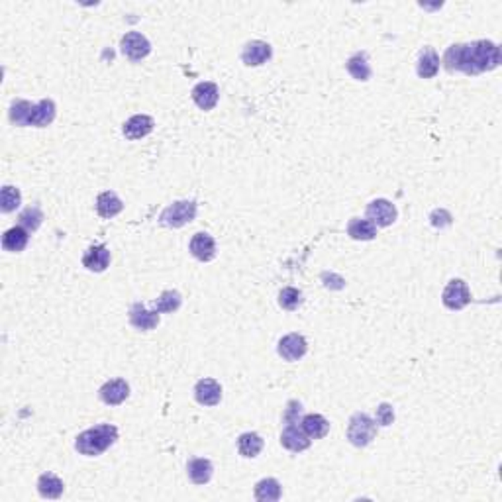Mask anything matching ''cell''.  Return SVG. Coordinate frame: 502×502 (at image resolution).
<instances>
[{
  "label": "cell",
  "instance_id": "2e32d148",
  "mask_svg": "<svg viewBox=\"0 0 502 502\" xmlns=\"http://www.w3.org/2000/svg\"><path fill=\"white\" fill-rule=\"evenodd\" d=\"M281 443L282 448H287L289 451L299 453V451L309 450L312 440H310L306 434L302 432V428H299L297 424H287L281 434Z\"/></svg>",
  "mask_w": 502,
  "mask_h": 502
},
{
  "label": "cell",
  "instance_id": "603a6c76",
  "mask_svg": "<svg viewBox=\"0 0 502 502\" xmlns=\"http://www.w3.org/2000/svg\"><path fill=\"white\" fill-rule=\"evenodd\" d=\"M28 239H30L28 229L24 228V226H14V228L4 232V236H2V247H4L6 251H10V253H20V251H24V247L28 246Z\"/></svg>",
  "mask_w": 502,
  "mask_h": 502
},
{
  "label": "cell",
  "instance_id": "d6986e66",
  "mask_svg": "<svg viewBox=\"0 0 502 502\" xmlns=\"http://www.w3.org/2000/svg\"><path fill=\"white\" fill-rule=\"evenodd\" d=\"M416 71L420 79H434L440 71V55L432 47H424L418 55Z\"/></svg>",
  "mask_w": 502,
  "mask_h": 502
},
{
  "label": "cell",
  "instance_id": "9c48e42d",
  "mask_svg": "<svg viewBox=\"0 0 502 502\" xmlns=\"http://www.w3.org/2000/svg\"><path fill=\"white\" fill-rule=\"evenodd\" d=\"M277 352H279V355L285 361H299L309 352V344H306L304 335L287 334L279 340Z\"/></svg>",
  "mask_w": 502,
  "mask_h": 502
},
{
  "label": "cell",
  "instance_id": "d6a6232c",
  "mask_svg": "<svg viewBox=\"0 0 502 502\" xmlns=\"http://www.w3.org/2000/svg\"><path fill=\"white\" fill-rule=\"evenodd\" d=\"M300 412H302V405H300L299 400H291V402L287 405V410H285V414H282V422H285V424H299Z\"/></svg>",
  "mask_w": 502,
  "mask_h": 502
},
{
  "label": "cell",
  "instance_id": "484cf974",
  "mask_svg": "<svg viewBox=\"0 0 502 502\" xmlns=\"http://www.w3.org/2000/svg\"><path fill=\"white\" fill-rule=\"evenodd\" d=\"M65 491L63 481L53 473H44L37 479V493L42 494L44 498H59Z\"/></svg>",
  "mask_w": 502,
  "mask_h": 502
},
{
  "label": "cell",
  "instance_id": "277c9868",
  "mask_svg": "<svg viewBox=\"0 0 502 502\" xmlns=\"http://www.w3.org/2000/svg\"><path fill=\"white\" fill-rule=\"evenodd\" d=\"M196 210L198 204L194 201H177L159 214V224L165 228H183L196 218Z\"/></svg>",
  "mask_w": 502,
  "mask_h": 502
},
{
  "label": "cell",
  "instance_id": "7c38bea8",
  "mask_svg": "<svg viewBox=\"0 0 502 502\" xmlns=\"http://www.w3.org/2000/svg\"><path fill=\"white\" fill-rule=\"evenodd\" d=\"M98 395H100V400H102L104 405L118 406L130 397V385L124 379H112L100 387Z\"/></svg>",
  "mask_w": 502,
  "mask_h": 502
},
{
  "label": "cell",
  "instance_id": "d4e9b609",
  "mask_svg": "<svg viewBox=\"0 0 502 502\" xmlns=\"http://www.w3.org/2000/svg\"><path fill=\"white\" fill-rule=\"evenodd\" d=\"M347 234L349 238L357 241H369L377 238V226L371 220H361V218H352L347 224Z\"/></svg>",
  "mask_w": 502,
  "mask_h": 502
},
{
  "label": "cell",
  "instance_id": "836d02e7",
  "mask_svg": "<svg viewBox=\"0 0 502 502\" xmlns=\"http://www.w3.org/2000/svg\"><path fill=\"white\" fill-rule=\"evenodd\" d=\"M393 420H395L393 406L387 405V402H383V405L377 408V424H381V426H388V424H393Z\"/></svg>",
  "mask_w": 502,
  "mask_h": 502
},
{
  "label": "cell",
  "instance_id": "5bb4252c",
  "mask_svg": "<svg viewBox=\"0 0 502 502\" xmlns=\"http://www.w3.org/2000/svg\"><path fill=\"white\" fill-rule=\"evenodd\" d=\"M194 398L203 406H216L222 400V387L218 381L201 379L194 387Z\"/></svg>",
  "mask_w": 502,
  "mask_h": 502
},
{
  "label": "cell",
  "instance_id": "5b68a950",
  "mask_svg": "<svg viewBox=\"0 0 502 502\" xmlns=\"http://www.w3.org/2000/svg\"><path fill=\"white\" fill-rule=\"evenodd\" d=\"M377 436V422L365 412H355L349 418L347 426V440L352 441L355 448H365Z\"/></svg>",
  "mask_w": 502,
  "mask_h": 502
},
{
  "label": "cell",
  "instance_id": "4fadbf2b",
  "mask_svg": "<svg viewBox=\"0 0 502 502\" xmlns=\"http://www.w3.org/2000/svg\"><path fill=\"white\" fill-rule=\"evenodd\" d=\"M191 95H193L194 104L198 106L201 110H212L214 106L218 104L220 90H218V85H216V83L203 80V83H198V85L193 88Z\"/></svg>",
  "mask_w": 502,
  "mask_h": 502
},
{
  "label": "cell",
  "instance_id": "30bf717a",
  "mask_svg": "<svg viewBox=\"0 0 502 502\" xmlns=\"http://www.w3.org/2000/svg\"><path fill=\"white\" fill-rule=\"evenodd\" d=\"M273 55V47L261 42V40H253V42H247L241 49V61L246 63L247 67H259L271 59Z\"/></svg>",
  "mask_w": 502,
  "mask_h": 502
},
{
  "label": "cell",
  "instance_id": "ac0fdd59",
  "mask_svg": "<svg viewBox=\"0 0 502 502\" xmlns=\"http://www.w3.org/2000/svg\"><path fill=\"white\" fill-rule=\"evenodd\" d=\"M83 265L87 267L88 271L92 273H102L106 271V267L110 265V251L104 244H98V246L88 247L83 256Z\"/></svg>",
  "mask_w": 502,
  "mask_h": 502
},
{
  "label": "cell",
  "instance_id": "7402d4cb",
  "mask_svg": "<svg viewBox=\"0 0 502 502\" xmlns=\"http://www.w3.org/2000/svg\"><path fill=\"white\" fill-rule=\"evenodd\" d=\"M300 428L310 440H320L330 430V422L322 414H306L300 420Z\"/></svg>",
  "mask_w": 502,
  "mask_h": 502
},
{
  "label": "cell",
  "instance_id": "ffe728a7",
  "mask_svg": "<svg viewBox=\"0 0 502 502\" xmlns=\"http://www.w3.org/2000/svg\"><path fill=\"white\" fill-rule=\"evenodd\" d=\"M124 210V203L120 201V196L116 193H112V191H104V193L98 194L97 198V212L100 218H106V220H110V218H114V216H118L120 212Z\"/></svg>",
  "mask_w": 502,
  "mask_h": 502
},
{
  "label": "cell",
  "instance_id": "44dd1931",
  "mask_svg": "<svg viewBox=\"0 0 502 502\" xmlns=\"http://www.w3.org/2000/svg\"><path fill=\"white\" fill-rule=\"evenodd\" d=\"M212 473H214V467L208 459L193 458L186 463V475L194 485H206L212 479Z\"/></svg>",
  "mask_w": 502,
  "mask_h": 502
},
{
  "label": "cell",
  "instance_id": "8fae6325",
  "mask_svg": "<svg viewBox=\"0 0 502 502\" xmlns=\"http://www.w3.org/2000/svg\"><path fill=\"white\" fill-rule=\"evenodd\" d=\"M130 324L140 332H151L159 324V312L148 310L145 304H141V302H133L132 309H130Z\"/></svg>",
  "mask_w": 502,
  "mask_h": 502
},
{
  "label": "cell",
  "instance_id": "7a4b0ae2",
  "mask_svg": "<svg viewBox=\"0 0 502 502\" xmlns=\"http://www.w3.org/2000/svg\"><path fill=\"white\" fill-rule=\"evenodd\" d=\"M55 102L49 98L40 100L37 104H32L30 100L18 98L10 106V122L20 128L35 126V128H47L55 120Z\"/></svg>",
  "mask_w": 502,
  "mask_h": 502
},
{
  "label": "cell",
  "instance_id": "f546056e",
  "mask_svg": "<svg viewBox=\"0 0 502 502\" xmlns=\"http://www.w3.org/2000/svg\"><path fill=\"white\" fill-rule=\"evenodd\" d=\"M181 302H183V299H181L179 292L165 291L161 292V297L153 302V309L157 310L159 314H169V312H177L181 309Z\"/></svg>",
  "mask_w": 502,
  "mask_h": 502
},
{
  "label": "cell",
  "instance_id": "e575fe53",
  "mask_svg": "<svg viewBox=\"0 0 502 502\" xmlns=\"http://www.w3.org/2000/svg\"><path fill=\"white\" fill-rule=\"evenodd\" d=\"M430 220H432V226H436V228H446V226L451 224V214L448 210H434Z\"/></svg>",
  "mask_w": 502,
  "mask_h": 502
},
{
  "label": "cell",
  "instance_id": "6da1fadb",
  "mask_svg": "<svg viewBox=\"0 0 502 502\" xmlns=\"http://www.w3.org/2000/svg\"><path fill=\"white\" fill-rule=\"evenodd\" d=\"M498 65H501V49L489 40L450 45L443 53V67L450 73L459 71L465 75H481L485 71H494Z\"/></svg>",
  "mask_w": 502,
  "mask_h": 502
},
{
  "label": "cell",
  "instance_id": "cb8c5ba5",
  "mask_svg": "<svg viewBox=\"0 0 502 502\" xmlns=\"http://www.w3.org/2000/svg\"><path fill=\"white\" fill-rule=\"evenodd\" d=\"M345 67H347V73L352 75L355 80H369L371 75H373V71H371V65L369 61H367V53H355V55H352L349 59H347V63H345Z\"/></svg>",
  "mask_w": 502,
  "mask_h": 502
},
{
  "label": "cell",
  "instance_id": "4316f807",
  "mask_svg": "<svg viewBox=\"0 0 502 502\" xmlns=\"http://www.w3.org/2000/svg\"><path fill=\"white\" fill-rule=\"evenodd\" d=\"M238 450L244 458L253 459L263 450V440H261V436L256 432L241 434L238 440Z\"/></svg>",
  "mask_w": 502,
  "mask_h": 502
},
{
  "label": "cell",
  "instance_id": "52a82bcc",
  "mask_svg": "<svg viewBox=\"0 0 502 502\" xmlns=\"http://www.w3.org/2000/svg\"><path fill=\"white\" fill-rule=\"evenodd\" d=\"M365 214H367V220L373 222L377 228H388V226H393V224L397 222L398 216L397 206L390 203V201H387V198H377V201L369 203Z\"/></svg>",
  "mask_w": 502,
  "mask_h": 502
},
{
  "label": "cell",
  "instance_id": "ba28073f",
  "mask_svg": "<svg viewBox=\"0 0 502 502\" xmlns=\"http://www.w3.org/2000/svg\"><path fill=\"white\" fill-rule=\"evenodd\" d=\"M120 52L130 61H141L151 53V44L150 40L140 32H128L120 42Z\"/></svg>",
  "mask_w": 502,
  "mask_h": 502
},
{
  "label": "cell",
  "instance_id": "e0dca14e",
  "mask_svg": "<svg viewBox=\"0 0 502 502\" xmlns=\"http://www.w3.org/2000/svg\"><path fill=\"white\" fill-rule=\"evenodd\" d=\"M189 249H191V253H193L198 261H212L214 257H216V241H214V238H212L210 234H206V232H198V234H194L193 239H191V244H189Z\"/></svg>",
  "mask_w": 502,
  "mask_h": 502
},
{
  "label": "cell",
  "instance_id": "8992f818",
  "mask_svg": "<svg viewBox=\"0 0 502 502\" xmlns=\"http://www.w3.org/2000/svg\"><path fill=\"white\" fill-rule=\"evenodd\" d=\"M441 302L443 306L450 310H463L471 302V291H469L467 282L463 279H451L446 289H443V294H441Z\"/></svg>",
  "mask_w": 502,
  "mask_h": 502
},
{
  "label": "cell",
  "instance_id": "4dcf8cb0",
  "mask_svg": "<svg viewBox=\"0 0 502 502\" xmlns=\"http://www.w3.org/2000/svg\"><path fill=\"white\" fill-rule=\"evenodd\" d=\"M302 304V292L294 287H285L281 292H279V306L282 310H297Z\"/></svg>",
  "mask_w": 502,
  "mask_h": 502
},
{
  "label": "cell",
  "instance_id": "3957f363",
  "mask_svg": "<svg viewBox=\"0 0 502 502\" xmlns=\"http://www.w3.org/2000/svg\"><path fill=\"white\" fill-rule=\"evenodd\" d=\"M118 440V428L112 424H98L95 428H88L75 440V450L80 455L87 458H97L102 455L110 446H114Z\"/></svg>",
  "mask_w": 502,
  "mask_h": 502
},
{
  "label": "cell",
  "instance_id": "f1b7e54d",
  "mask_svg": "<svg viewBox=\"0 0 502 502\" xmlns=\"http://www.w3.org/2000/svg\"><path fill=\"white\" fill-rule=\"evenodd\" d=\"M20 204H22V193H20V189L12 185L2 186V193H0V208H2V212H4V214H10V212L20 208Z\"/></svg>",
  "mask_w": 502,
  "mask_h": 502
},
{
  "label": "cell",
  "instance_id": "9a60e30c",
  "mask_svg": "<svg viewBox=\"0 0 502 502\" xmlns=\"http://www.w3.org/2000/svg\"><path fill=\"white\" fill-rule=\"evenodd\" d=\"M153 126H155V122H153L151 116L136 114L130 120L124 122L122 133L128 140H141V138H145V136H150L153 132Z\"/></svg>",
  "mask_w": 502,
  "mask_h": 502
},
{
  "label": "cell",
  "instance_id": "83f0119b",
  "mask_svg": "<svg viewBox=\"0 0 502 502\" xmlns=\"http://www.w3.org/2000/svg\"><path fill=\"white\" fill-rule=\"evenodd\" d=\"M282 494V489H281V483L277 481V479H273V477H269V479H263V481H259L256 485V498L261 502H277L279 498H281Z\"/></svg>",
  "mask_w": 502,
  "mask_h": 502
},
{
  "label": "cell",
  "instance_id": "1f68e13d",
  "mask_svg": "<svg viewBox=\"0 0 502 502\" xmlns=\"http://www.w3.org/2000/svg\"><path fill=\"white\" fill-rule=\"evenodd\" d=\"M44 222V214L37 206H30L26 210L20 214V224L28 229V232H35V229L42 226Z\"/></svg>",
  "mask_w": 502,
  "mask_h": 502
}]
</instances>
